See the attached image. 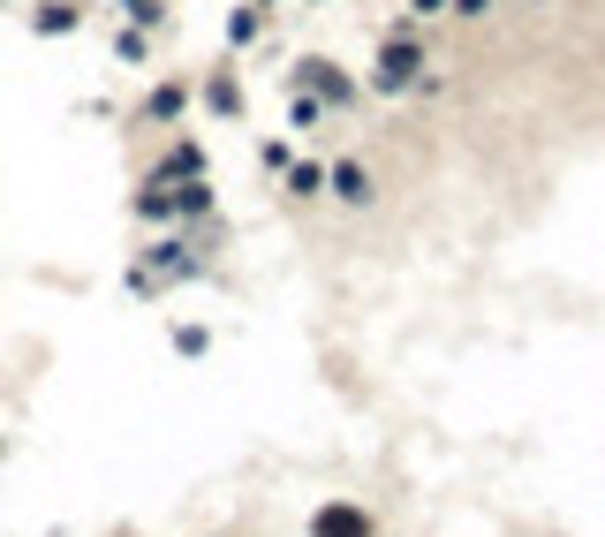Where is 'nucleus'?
I'll return each instance as SVG.
<instances>
[{"label":"nucleus","mask_w":605,"mask_h":537,"mask_svg":"<svg viewBox=\"0 0 605 537\" xmlns=\"http://www.w3.org/2000/svg\"><path fill=\"white\" fill-rule=\"evenodd\" d=\"M416 69H424V53H416L409 38H394V46L379 53V76H371V84H379V91H409V84H416Z\"/></svg>","instance_id":"f257e3e1"},{"label":"nucleus","mask_w":605,"mask_h":537,"mask_svg":"<svg viewBox=\"0 0 605 537\" xmlns=\"http://www.w3.org/2000/svg\"><path fill=\"white\" fill-rule=\"evenodd\" d=\"M311 537H371V515H363V507H318Z\"/></svg>","instance_id":"f03ea898"},{"label":"nucleus","mask_w":605,"mask_h":537,"mask_svg":"<svg viewBox=\"0 0 605 537\" xmlns=\"http://www.w3.org/2000/svg\"><path fill=\"white\" fill-rule=\"evenodd\" d=\"M326 182H333V197H348V205H371V174H363L356 159H341V167H333Z\"/></svg>","instance_id":"7ed1b4c3"},{"label":"nucleus","mask_w":605,"mask_h":537,"mask_svg":"<svg viewBox=\"0 0 605 537\" xmlns=\"http://www.w3.org/2000/svg\"><path fill=\"white\" fill-rule=\"evenodd\" d=\"M303 76H311V91H326V99L348 106V76H341V69H326V61H303Z\"/></svg>","instance_id":"20e7f679"},{"label":"nucleus","mask_w":605,"mask_h":537,"mask_svg":"<svg viewBox=\"0 0 605 537\" xmlns=\"http://www.w3.org/2000/svg\"><path fill=\"white\" fill-rule=\"evenodd\" d=\"M288 190H295V197H318V190H326V167H311V159H288Z\"/></svg>","instance_id":"39448f33"},{"label":"nucleus","mask_w":605,"mask_h":537,"mask_svg":"<svg viewBox=\"0 0 605 537\" xmlns=\"http://www.w3.org/2000/svg\"><path fill=\"white\" fill-rule=\"evenodd\" d=\"M38 31H46V38L76 31V8H69V0H46V8H38Z\"/></svg>","instance_id":"423d86ee"},{"label":"nucleus","mask_w":605,"mask_h":537,"mask_svg":"<svg viewBox=\"0 0 605 537\" xmlns=\"http://www.w3.org/2000/svg\"><path fill=\"white\" fill-rule=\"evenodd\" d=\"M258 23H265V8H258V0H250V8H235V23H227V38H235V46H242V38H258Z\"/></svg>","instance_id":"0eeeda50"},{"label":"nucleus","mask_w":605,"mask_h":537,"mask_svg":"<svg viewBox=\"0 0 605 537\" xmlns=\"http://www.w3.org/2000/svg\"><path fill=\"white\" fill-rule=\"evenodd\" d=\"M205 99H212V114H235V106H242V91L227 84V76H212V84H205Z\"/></svg>","instance_id":"6e6552de"},{"label":"nucleus","mask_w":605,"mask_h":537,"mask_svg":"<svg viewBox=\"0 0 605 537\" xmlns=\"http://www.w3.org/2000/svg\"><path fill=\"white\" fill-rule=\"evenodd\" d=\"M137 212H144V220H167V212H174V197H167V182H152V190L137 197Z\"/></svg>","instance_id":"1a4fd4ad"},{"label":"nucleus","mask_w":605,"mask_h":537,"mask_svg":"<svg viewBox=\"0 0 605 537\" xmlns=\"http://www.w3.org/2000/svg\"><path fill=\"white\" fill-rule=\"evenodd\" d=\"M205 341H212L205 326H182V333H174V348H182V356H205Z\"/></svg>","instance_id":"9d476101"},{"label":"nucleus","mask_w":605,"mask_h":537,"mask_svg":"<svg viewBox=\"0 0 605 537\" xmlns=\"http://www.w3.org/2000/svg\"><path fill=\"white\" fill-rule=\"evenodd\" d=\"M121 8H129L137 23H159V0H121Z\"/></svg>","instance_id":"9b49d317"},{"label":"nucleus","mask_w":605,"mask_h":537,"mask_svg":"<svg viewBox=\"0 0 605 537\" xmlns=\"http://www.w3.org/2000/svg\"><path fill=\"white\" fill-rule=\"evenodd\" d=\"M454 8H462V16H484V0H454Z\"/></svg>","instance_id":"f8f14e48"},{"label":"nucleus","mask_w":605,"mask_h":537,"mask_svg":"<svg viewBox=\"0 0 605 537\" xmlns=\"http://www.w3.org/2000/svg\"><path fill=\"white\" fill-rule=\"evenodd\" d=\"M416 8H424V16H439V8H447V0H416Z\"/></svg>","instance_id":"ddd939ff"},{"label":"nucleus","mask_w":605,"mask_h":537,"mask_svg":"<svg viewBox=\"0 0 605 537\" xmlns=\"http://www.w3.org/2000/svg\"><path fill=\"white\" fill-rule=\"evenodd\" d=\"M258 8H273V0H258Z\"/></svg>","instance_id":"4468645a"}]
</instances>
